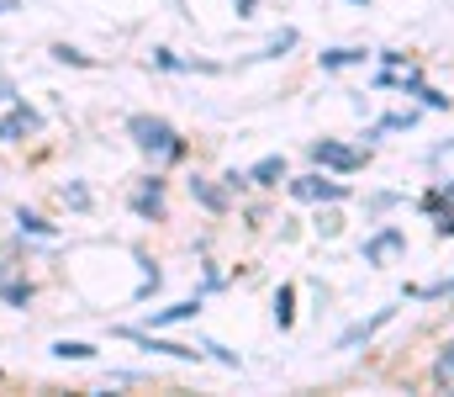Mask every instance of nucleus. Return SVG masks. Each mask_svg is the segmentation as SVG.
<instances>
[{
    "instance_id": "39448f33",
    "label": "nucleus",
    "mask_w": 454,
    "mask_h": 397,
    "mask_svg": "<svg viewBox=\"0 0 454 397\" xmlns=\"http://www.w3.org/2000/svg\"><path fill=\"white\" fill-rule=\"evenodd\" d=\"M439 371H444V382H454V345L444 350V361H439Z\"/></svg>"
},
{
    "instance_id": "7ed1b4c3",
    "label": "nucleus",
    "mask_w": 454,
    "mask_h": 397,
    "mask_svg": "<svg viewBox=\"0 0 454 397\" xmlns=\"http://www.w3.org/2000/svg\"><path fill=\"white\" fill-rule=\"evenodd\" d=\"M296 191H301V196H339V186H312V180H307V186H296Z\"/></svg>"
},
{
    "instance_id": "20e7f679",
    "label": "nucleus",
    "mask_w": 454,
    "mask_h": 397,
    "mask_svg": "<svg viewBox=\"0 0 454 397\" xmlns=\"http://www.w3.org/2000/svg\"><path fill=\"white\" fill-rule=\"evenodd\" d=\"M21 128H32V117H11V123L0 128V138H16V132H21Z\"/></svg>"
},
{
    "instance_id": "f03ea898",
    "label": "nucleus",
    "mask_w": 454,
    "mask_h": 397,
    "mask_svg": "<svg viewBox=\"0 0 454 397\" xmlns=\"http://www.w3.org/2000/svg\"><path fill=\"white\" fill-rule=\"evenodd\" d=\"M317 159H328V164H339V170H354V164H364V154H354V148H339V143H317Z\"/></svg>"
},
{
    "instance_id": "f257e3e1",
    "label": "nucleus",
    "mask_w": 454,
    "mask_h": 397,
    "mask_svg": "<svg viewBox=\"0 0 454 397\" xmlns=\"http://www.w3.org/2000/svg\"><path fill=\"white\" fill-rule=\"evenodd\" d=\"M132 132H137V143H143L148 154H159V159H175V154H180V138L164 128V123H148V117H137V123H132Z\"/></svg>"
}]
</instances>
